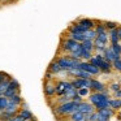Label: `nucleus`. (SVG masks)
Wrapping results in <instances>:
<instances>
[{"instance_id":"nucleus-23","label":"nucleus","mask_w":121,"mask_h":121,"mask_svg":"<svg viewBox=\"0 0 121 121\" xmlns=\"http://www.w3.org/2000/svg\"><path fill=\"white\" fill-rule=\"evenodd\" d=\"M91 57H92V52H89V51H85V50H82V53H81V60L89 61Z\"/></svg>"},{"instance_id":"nucleus-34","label":"nucleus","mask_w":121,"mask_h":121,"mask_svg":"<svg viewBox=\"0 0 121 121\" xmlns=\"http://www.w3.org/2000/svg\"><path fill=\"white\" fill-rule=\"evenodd\" d=\"M9 121H26V120H24V118H22L21 116H20L18 113H17V115H14L13 117H12L11 120H9Z\"/></svg>"},{"instance_id":"nucleus-8","label":"nucleus","mask_w":121,"mask_h":121,"mask_svg":"<svg viewBox=\"0 0 121 121\" xmlns=\"http://www.w3.org/2000/svg\"><path fill=\"white\" fill-rule=\"evenodd\" d=\"M70 87H73L70 82L59 81L55 85V89H56V92H55V94H57V95H60V96H61V95L65 94V91H66L68 89H70Z\"/></svg>"},{"instance_id":"nucleus-16","label":"nucleus","mask_w":121,"mask_h":121,"mask_svg":"<svg viewBox=\"0 0 121 121\" xmlns=\"http://www.w3.org/2000/svg\"><path fill=\"white\" fill-rule=\"evenodd\" d=\"M99 115H102V116H104V117H107V118H111L113 115H115V111L112 109V108H102V109H99V111H96Z\"/></svg>"},{"instance_id":"nucleus-24","label":"nucleus","mask_w":121,"mask_h":121,"mask_svg":"<svg viewBox=\"0 0 121 121\" xmlns=\"http://www.w3.org/2000/svg\"><path fill=\"white\" fill-rule=\"evenodd\" d=\"M8 87H11V89L16 90V91H20V83H18V81H16V79H13V78H11V81H9V86H8Z\"/></svg>"},{"instance_id":"nucleus-14","label":"nucleus","mask_w":121,"mask_h":121,"mask_svg":"<svg viewBox=\"0 0 121 121\" xmlns=\"http://www.w3.org/2000/svg\"><path fill=\"white\" fill-rule=\"evenodd\" d=\"M70 121H87V115L79 112V111H76L70 115Z\"/></svg>"},{"instance_id":"nucleus-6","label":"nucleus","mask_w":121,"mask_h":121,"mask_svg":"<svg viewBox=\"0 0 121 121\" xmlns=\"http://www.w3.org/2000/svg\"><path fill=\"white\" fill-rule=\"evenodd\" d=\"M79 44H81V43H77L76 40H73V39H70V38H68V39H65V40L63 42V46H61V48H63L64 51H66V52L72 53V52H74V51H76L77 48L79 47Z\"/></svg>"},{"instance_id":"nucleus-12","label":"nucleus","mask_w":121,"mask_h":121,"mask_svg":"<svg viewBox=\"0 0 121 121\" xmlns=\"http://www.w3.org/2000/svg\"><path fill=\"white\" fill-rule=\"evenodd\" d=\"M55 92H56L55 85H53L51 81L46 82L44 83V94H46V96H52V95H55Z\"/></svg>"},{"instance_id":"nucleus-13","label":"nucleus","mask_w":121,"mask_h":121,"mask_svg":"<svg viewBox=\"0 0 121 121\" xmlns=\"http://www.w3.org/2000/svg\"><path fill=\"white\" fill-rule=\"evenodd\" d=\"M91 90H94L95 92H103L105 90V86L102 83V82L91 78Z\"/></svg>"},{"instance_id":"nucleus-26","label":"nucleus","mask_w":121,"mask_h":121,"mask_svg":"<svg viewBox=\"0 0 121 121\" xmlns=\"http://www.w3.org/2000/svg\"><path fill=\"white\" fill-rule=\"evenodd\" d=\"M94 30H95V33H96V35H98V34H103V33H107V29H105L104 24L96 25V27H95Z\"/></svg>"},{"instance_id":"nucleus-30","label":"nucleus","mask_w":121,"mask_h":121,"mask_svg":"<svg viewBox=\"0 0 121 121\" xmlns=\"http://www.w3.org/2000/svg\"><path fill=\"white\" fill-rule=\"evenodd\" d=\"M104 26H105V29H107V30H113V29L117 27V24H116V22H112V21H105L104 22Z\"/></svg>"},{"instance_id":"nucleus-19","label":"nucleus","mask_w":121,"mask_h":121,"mask_svg":"<svg viewBox=\"0 0 121 121\" xmlns=\"http://www.w3.org/2000/svg\"><path fill=\"white\" fill-rule=\"evenodd\" d=\"M81 47H82V50H85V51L92 52V51H94V42H92V40H83V42L81 43Z\"/></svg>"},{"instance_id":"nucleus-7","label":"nucleus","mask_w":121,"mask_h":121,"mask_svg":"<svg viewBox=\"0 0 121 121\" xmlns=\"http://www.w3.org/2000/svg\"><path fill=\"white\" fill-rule=\"evenodd\" d=\"M77 111L85 113V115H90V113L95 112V107L90 102H81L77 107Z\"/></svg>"},{"instance_id":"nucleus-17","label":"nucleus","mask_w":121,"mask_h":121,"mask_svg":"<svg viewBox=\"0 0 121 121\" xmlns=\"http://www.w3.org/2000/svg\"><path fill=\"white\" fill-rule=\"evenodd\" d=\"M108 105H109V108H112L113 111L116 109H121V99H109L108 100Z\"/></svg>"},{"instance_id":"nucleus-37","label":"nucleus","mask_w":121,"mask_h":121,"mask_svg":"<svg viewBox=\"0 0 121 121\" xmlns=\"http://www.w3.org/2000/svg\"><path fill=\"white\" fill-rule=\"evenodd\" d=\"M120 115H121V111H120Z\"/></svg>"},{"instance_id":"nucleus-20","label":"nucleus","mask_w":121,"mask_h":121,"mask_svg":"<svg viewBox=\"0 0 121 121\" xmlns=\"http://www.w3.org/2000/svg\"><path fill=\"white\" fill-rule=\"evenodd\" d=\"M48 72H50L51 74H57V73H60V72H63V70H61V68L59 66V64L56 63V61H52V63L50 64Z\"/></svg>"},{"instance_id":"nucleus-5","label":"nucleus","mask_w":121,"mask_h":121,"mask_svg":"<svg viewBox=\"0 0 121 121\" xmlns=\"http://www.w3.org/2000/svg\"><path fill=\"white\" fill-rule=\"evenodd\" d=\"M72 86L76 90L79 89H91V78L90 79H83V78H76L70 82Z\"/></svg>"},{"instance_id":"nucleus-4","label":"nucleus","mask_w":121,"mask_h":121,"mask_svg":"<svg viewBox=\"0 0 121 121\" xmlns=\"http://www.w3.org/2000/svg\"><path fill=\"white\" fill-rule=\"evenodd\" d=\"M77 68H79V69H82V70H85L86 73H89L90 76H96L98 73H100V70H99V68H96V66H94V65H91V64L89 63V61H81V63L78 64V66Z\"/></svg>"},{"instance_id":"nucleus-2","label":"nucleus","mask_w":121,"mask_h":121,"mask_svg":"<svg viewBox=\"0 0 121 121\" xmlns=\"http://www.w3.org/2000/svg\"><path fill=\"white\" fill-rule=\"evenodd\" d=\"M56 63L59 64V66L61 68V70L68 72L69 69H74L78 66V64L81 63V60H77V59H73L70 56H64V57H59L56 59Z\"/></svg>"},{"instance_id":"nucleus-27","label":"nucleus","mask_w":121,"mask_h":121,"mask_svg":"<svg viewBox=\"0 0 121 121\" xmlns=\"http://www.w3.org/2000/svg\"><path fill=\"white\" fill-rule=\"evenodd\" d=\"M7 105H8V99L1 95L0 96V111H4L7 108Z\"/></svg>"},{"instance_id":"nucleus-28","label":"nucleus","mask_w":121,"mask_h":121,"mask_svg":"<svg viewBox=\"0 0 121 121\" xmlns=\"http://www.w3.org/2000/svg\"><path fill=\"white\" fill-rule=\"evenodd\" d=\"M8 100H11L12 103H14V104H18V105H21V103H22V98L20 96V94H16L14 96H12L11 99H8Z\"/></svg>"},{"instance_id":"nucleus-11","label":"nucleus","mask_w":121,"mask_h":121,"mask_svg":"<svg viewBox=\"0 0 121 121\" xmlns=\"http://www.w3.org/2000/svg\"><path fill=\"white\" fill-rule=\"evenodd\" d=\"M77 24H78L79 26H82V27H86L87 30L94 29L95 27V22L92 21V20H90V18H81Z\"/></svg>"},{"instance_id":"nucleus-1","label":"nucleus","mask_w":121,"mask_h":121,"mask_svg":"<svg viewBox=\"0 0 121 121\" xmlns=\"http://www.w3.org/2000/svg\"><path fill=\"white\" fill-rule=\"evenodd\" d=\"M89 100H90V103L96 108V111L102 109V108L109 107V105H108L109 98H108V95L104 94V92H92V94H90Z\"/></svg>"},{"instance_id":"nucleus-9","label":"nucleus","mask_w":121,"mask_h":121,"mask_svg":"<svg viewBox=\"0 0 121 121\" xmlns=\"http://www.w3.org/2000/svg\"><path fill=\"white\" fill-rule=\"evenodd\" d=\"M103 56H104V60H105V61H108V63H111V64H112L113 61L116 60V59L121 57V56L116 55V53L113 52L112 50H111V47L105 48V50H104V52H103Z\"/></svg>"},{"instance_id":"nucleus-3","label":"nucleus","mask_w":121,"mask_h":121,"mask_svg":"<svg viewBox=\"0 0 121 121\" xmlns=\"http://www.w3.org/2000/svg\"><path fill=\"white\" fill-rule=\"evenodd\" d=\"M77 107H78L77 103H74L73 100H69V102L59 105L57 109H56V113H59V115H72L77 111Z\"/></svg>"},{"instance_id":"nucleus-25","label":"nucleus","mask_w":121,"mask_h":121,"mask_svg":"<svg viewBox=\"0 0 121 121\" xmlns=\"http://www.w3.org/2000/svg\"><path fill=\"white\" fill-rule=\"evenodd\" d=\"M111 50L116 53V55L121 56V44L120 43H116V44H111Z\"/></svg>"},{"instance_id":"nucleus-10","label":"nucleus","mask_w":121,"mask_h":121,"mask_svg":"<svg viewBox=\"0 0 121 121\" xmlns=\"http://www.w3.org/2000/svg\"><path fill=\"white\" fill-rule=\"evenodd\" d=\"M18 115L21 116L24 120H26V121H31V120H34V118H35L34 115L30 112L29 108H22V109H20L18 111Z\"/></svg>"},{"instance_id":"nucleus-21","label":"nucleus","mask_w":121,"mask_h":121,"mask_svg":"<svg viewBox=\"0 0 121 121\" xmlns=\"http://www.w3.org/2000/svg\"><path fill=\"white\" fill-rule=\"evenodd\" d=\"M83 37H85V40H94L96 38V33H95L94 29H90L83 34Z\"/></svg>"},{"instance_id":"nucleus-32","label":"nucleus","mask_w":121,"mask_h":121,"mask_svg":"<svg viewBox=\"0 0 121 121\" xmlns=\"http://www.w3.org/2000/svg\"><path fill=\"white\" fill-rule=\"evenodd\" d=\"M9 74L8 73H5V72H0V82H3L4 79H7V78H9Z\"/></svg>"},{"instance_id":"nucleus-18","label":"nucleus","mask_w":121,"mask_h":121,"mask_svg":"<svg viewBox=\"0 0 121 121\" xmlns=\"http://www.w3.org/2000/svg\"><path fill=\"white\" fill-rule=\"evenodd\" d=\"M111 69H112V64L111 63H108V61H105V60H103L102 63H100V65H99L100 72H103V73H109Z\"/></svg>"},{"instance_id":"nucleus-31","label":"nucleus","mask_w":121,"mask_h":121,"mask_svg":"<svg viewBox=\"0 0 121 121\" xmlns=\"http://www.w3.org/2000/svg\"><path fill=\"white\" fill-rule=\"evenodd\" d=\"M89 94H90V89H79V90H77V95H79L81 98L87 96Z\"/></svg>"},{"instance_id":"nucleus-33","label":"nucleus","mask_w":121,"mask_h":121,"mask_svg":"<svg viewBox=\"0 0 121 121\" xmlns=\"http://www.w3.org/2000/svg\"><path fill=\"white\" fill-rule=\"evenodd\" d=\"M109 89L111 90H112V91H118V90H120L121 89V87H120V85H118V83H112V85H111V86H109Z\"/></svg>"},{"instance_id":"nucleus-15","label":"nucleus","mask_w":121,"mask_h":121,"mask_svg":"<svg viewBox=\"0 0 121 121\" xmlns=\"http://www.w3.org/2000/svg\"><path fill=\"white\" fill-rule=\"evenodd\" d=\"M108 37H109L111 44H116V43L120 42V39H118V34H117V27L113 29V30H109V31H108Z\"/></svg>"},{"instance_id":"nucleus-29","label":"nucleus","mask_w":121,"mask_h":121,"mask_svg":"<svg viewBox=\"0 0 121 121\" xmlns=\"http://www.w3.org/2000/svg\"><path fill=\"white\" fill-rule=\"evenodd\" d=\"M112 68H115L117 72H121V57L116 59L115 61L112 63Z\"/></svg>"},{"instance_id":"nucleus-22","label":"nucleus","mask_w":121,"mask_h":121,"mask_svg":"<svg viewBox=\"0 0 121 121\" xmlns=\"http://www.w3.org/2000/svg\"><path fill=\"white\" fill-rule=\"evenodd\" d=\"M69 38L73 40H76L77 43H82L85 40V37L83 34H69Z\"/></svg>"},{"instance_id":"nucleus-36","label":"nucleus","mask_w":121,"mask_h":121,"mask_svg":"<svg viewBox=\"0 0 121 121\" xmlns=\"http://www.w3.org/2000/svg\"><path fill=\"white\" fill-rule=\"evenodd\" d=\"M117 34H118V39L121 40V27H117Z\"/></svg>"},{"instance_id":"nucleus-35","label":"nucleus","mask_w":121,"mask_h":121,"mask_svg":"<svg viewBox=\"0 0 121 121\" xmlns=\"http://www.w3.org/2000/svg\"><path fill=\"white\" fill-rule=\"evenodd\" d=\"M96 121H109V118H107V117H104V116H102V115H99V113H98Z\"/></svg>"}]
</instances>
